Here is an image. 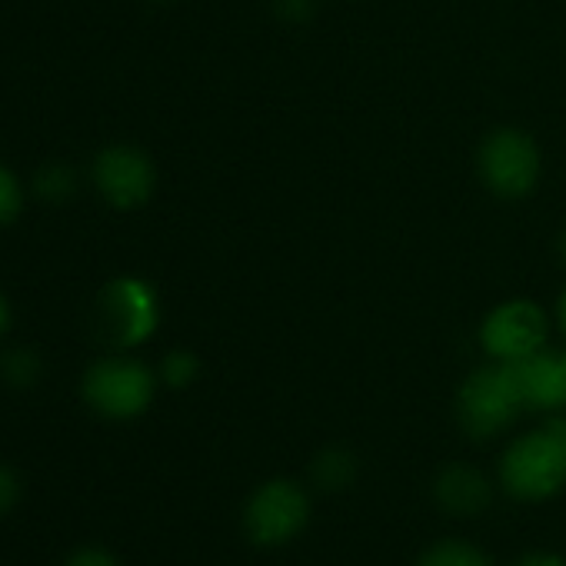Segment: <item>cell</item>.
Instances as JSON below:
<instances>
[{
    "label": "cell",
    "instance_id": "obj_17",
    "mask_svg": "<svg viewBox=\"0 0 566 566\" xmlns=\"http://www.w3.org/2000/svg\"><path fill=\"white\" fill-rule=\"evenodd\" d=\"M18 500H21V480L11 467L0 463V513L11 510Z\"/></svg>",
    "mask_w": 566,
    "mask_h": 566
},
{
    "label": "cell",
    "instance_id": "obj_14",
    "mask_svg": "<svg viewBox=\"0 0 566 566\" xmlns=\"http://www.w3.org/2000/svg\"><path fill=\"white\" fill-rule=\"evenodd\" d=\"M160 377H164L170 387H187V384L197 377V357L187 354V350L167 354V360H164V367H160Z\"/></svg>",
    "mask_w": 566,
    "mask_h": 566
},
{
    "label": "cell",
    "instance_id": "obj_3",
    "mask_svg": "<svg viewBox=\"0 0 566 566\" xmlns=\"http://www.w3.org/2000/svg\"><path fill=\"white\" fill-rule=\"evenodd\" d=\"M84 400L111 420H130L150 407L154 374L127 357L101 360L84 377Z\"/></svg>",
    "mask_w": 566,
    "mask_h": 566
},
{
    "label": "cell",
    "instance_id": "obj_13",
    "mask_svg": "<svg viewBox=\"0 0 566 566\" xmlns=\"http://www.w3.org/2000/svg\"><path fill=\"white\" fill-rule=\"evenodd\" d=\"M38 374H41V364H38V357H34L31 350H11V354L4 357V377H8L11 384L28 387V384L38 380Z\"/></svg>",
    "mask_w": 566,
    "mask_h": 566
},
{
    "label": "cell",
    "instance_id": "obj_21",
    "mask_svg": "<svg viewBox=\"0 0 566 566\" xmlns=\"http://www.w3.org/2000/svg\"><path fill=\"white\" fill-rule=\"evenodd\" d=\"M546 427L559 437V443L566 447V417H553V420H546Z\"/></svg>",
    "mask_w": 566,
    "mask_h": 566
},
{
    "label": "cell",
    "instance_id": "obj_8",
    "mask_svg": "<svg viewBox=\"0 0 566 566\" xmlns=\"http://www.w3.org/2000/svg\"><path fill=\"white\" fill-rule=\"evenodd\" d=\"M94 180L107 203L130 210L154 193L157 174L150 157L140 154L137 147H107L94 160Z\"/></svg>",
    "mask_w": 566,
    "mask_h": 566
},
{
    "label": "cell",
    "instance_id": "obj_19",
    "mask_svg": "<svg viewBox=\"0 0 566 566\" xmlns=\"http://www.w3.org/2000/svg\"><path fill=\"white\" fill-rule=\"evenodd\" d=\"M67 566H117V559L107 553V549H97V546H87V549H77Z\"/></svg>",
    "mask_w": 566,
    "mask_h": 566
},
{
    "label": "cell",
    "instance_id": "obj_24",
    "mask_svg": "<svg viewBox=\"0 0 566 566\" xmlns=\"http://www.w3.org/2000/svg\"><path fill=\"white\" fill-rule=\"evenodd\" d=\"M559 253H563V260H566V233H563V240H559Z\"/></svg>",
    "mask_w": 566,
    "mask_h": 566
},
{
    "label": "cell",
    "instance_id": "obj_2",
    "mask_svg": "<svg viewBox=\"0 0 566 566\" xmlns=\"http://www.w3.org/2000/svg\"><path fill=\"white\" fill-rule=\"evenodd\" d=\"M520 410H523V400H520L510 364H496V367H483L470 374L457 397L460 423L467 427L470 437H480V440L506 430Z\"/></svg>",
    "mask_w": 566,
    "mask_h": 566
},
{
    "label": "cell",
    "instance_id": "obj_6",
    "mask_svg": "<svg viewBox=\"0 0 566 566\" xmlns=\"http://www.w3.org/2000/svg\"><path fill=\"white\" fill-rule=\"evenodd\" d=\"M307 516H311V503L297 483L270 480L250 496V503L243 510V526L253 543L276 546V543H287L291 536H297L307 526Z\"/></svg>",
    "mask_w": 566,
    "mask_h": 566
},
{
    "label": "cell",
    "instance_id": "obj_1",
    "mask_svg": "<svg viewBox=\"0 0 566 566\" xmlns=\"http://www.w3.org/2000/svg\"><path fill=\"white\" fill-rule=\"evenodd\" d=\"M500 480L516 500H546L566 483V447L543 423L539 430L513 440L500 460Z\"/></svg>",
    "mask_w": 566,
    "mask_h": 566
},
{
    "label": "cell",
    "instance_id": "obj_10",
    "mask_svg": "<svg viewBox=\"0 0 566 566\" xmlns=\"http://www.w3.org/2000/svg\"><path fill=\"white\" fill-rule=\"evenodd\" d=\"M437 500L450 510V513H476L490 503V486L486 480L476 473V467L457 463L447 467L437 480Z\"/></svg>",
    "mask_w": 566,
    "mask_h": 566
},
{
    "label": "cell",
    "instance_id": "obj_4",
    "mask_svg": "<svg viewBox=\"0 0 566 566\" xmlns=\"http://www.w3.org/2000/svg\"><path fill=\"white\" fill-rule=\"evenodd\" d=\"M97 321H101L104 337L114 347H137L157 331V321H160L157 294L144 280L120 276L101 291Z\"/></svg>",
    "mask_w": 566,
    "mask_h": 566
},
{
    "label": "cell",
    "instance_id": "obj_11",
    "mask_svg": "<svg viewBox=\"0 0 566 566\" xmlns=\"http://www.w3.org/2000/svg\"><path fill=\"white\" fill-rule=\"evenodd\" d=\"M417 566H493L483 549H476L473 543H463V539H443V543H433Z\"/></svg>",
    "mask_w": 566,
    "mask_h": 566
},
{
    "label": "cell",
    "instance_id": "obj_22",
    "mask_svg": "<svg viewBox=\"0 0 566 566\" xmlns=\"http://www.w3.org/2000/svg\"><path fill=\"white\" fill-rule=\"evenodd\" d=\"M8 327H11V307H8L4 294H0V334H4Z\"/></svg>",
    "mask_w": 566,
    "mask_h": 566
},
{
    "label": "cell",
    "instance_id": "obj_9",
    "mask_svg": "<svg viewBox=\"0 0 566 566\" xmlns=\"http://www.w3.org/2000/svg\"><path fill=\"white\" fill-rule=\"evenodd\" d=\"M523 410H563L566 407V354L536 350L510 364Z\"/></svg>",
    "mask_w": 566,
    "mask_h": 566
},
{
    "label": "cell",
    "instance_id": "obj_16",
    "mask_svg": "<svg viewBox=\"0 0 566 566\" xmlns=\"http://www.w3.org/2000/svg\"><path fill=\"white\" fill-rule=\"evenodd\" d=\"M350 460L344 453H324L321 463H317V480L321 483H344L350 480Z\"/></svg>",
    "mask_w": 566,
    "mask_h": 566
},
{
    "label": "cell",
    "instance_id": "obj_18",
    "mask_svg": "<svg viewBox=\"0 0 566 566\" xmlns=\"http://www.w3.org/2000/svg\"><path fill=\"white\" fill-rule=\"evenodd\" d=\"M317 8V0H276V14L287 18V21H307Z\"/></svg>",
    "mask_w": 566,
    "mask_h": 566
},
{
    "label": "cell",
    "instance_id": "obj_20",
    "mask_svg": "<svg viewBox=\"0 0 566 566\" xmlns=\"http://www.w3.org/2000/svg\"><path fill=\"white\" fill-rule=\"evenodd\" d=\"M520 566H566V559L563 556H553V553H533Z\"/></svg>",
    "mask_w": 566,
    "mask_h": 566
},
{
    "label": "cell",
    "instance_id": "obj_5",
    "mask_svg": "<svg viewBox=\"0 0 566 566\" xmlns=\"http://www.w3.org/2000/svg\"><path fill=\"white\" fill-rule=\"evenodd\" d=\"M480 177L496 197H526L539 180V150L516 127L493 130L480 147Z\"/></svg>",
    "mask_w": 566,
    "mask_h": 566
},
{
    "label": "cell",
    "instance_id": "obj_23",
    "mask_svg": "<svg viewBox=\"0 0 566 566\" xmlns=\"http://www.w3.org/2000/svg\"><path fill=\"white\" fill-rule=\"evenodd\" d=\"M559 324H563V331H566V294L559 297Z\"/></svg>",
    "mask_w": 566,
    "mask_h": 566
},
{
    "label": "cell",
    "instance_id": "obj_7",
    "mask_svg": "<svg viewBox=\"0 0 566 566\" xmlns=\"http://www.w3.org/2000/svg\"><path fill=\"white\" fill-rule=\"evenodd\" d=\"M483 350L500 360V364H513L523 360L530 354H536L546 344V317L536 304L530 301H510L500 304L480 331Z\"/></svg>",
    "mask_w": 566,
    "mask_h": 566
},
{
    "label": "cell",
    "instance_id": "obj_12",
    "mask_svg": "<svg viewBox=\"0 0 566 566\" xmlns=\"http://www.w3.org/2000/svg\"><path fill=\"white\" fill-rule=\"evenodd\" d=\"M74 187H77V180L64 164H51L38 174V193L48 200H67L74 193Z\"/></svg>",
    "mask_w": 566,
    "mask_h": 566
},
{
    "label": "cell",
    "instance_id": "obj_25",
    "mask_svg": "<svg viewBox=\"0 0 566 566\" xmlns=\"http://www.w3.org/2000/svg\"><path fill=\"white\" fill-rule=\"evenodd\" d=\"M160 4H164V0H160Z\"/></svg>",
    "mask_w": 566,
    "mask_h": 566
},
{
    "label": "cell",
    "instance_id": "obj_15",
    "mask_svg": "<svg viewBox=\"0 0 566 566\" xmlns=\"http://www.w3.org/2000/svg\"><path fill=\"white\" fill-rule=\"evenodd\" d=\"M21 203H24V197H21L18 177L0 164V227L11 223L21 213Z\"/></svg>",
    "mask_w": 566,
    "mask_h": 566
}]
</instances>
